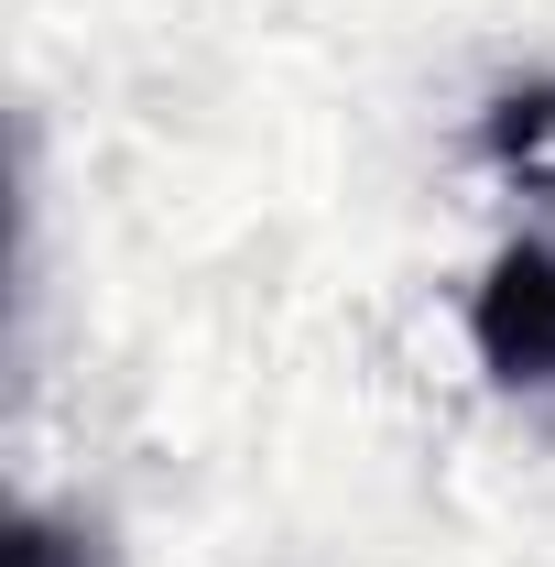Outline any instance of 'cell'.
<instances>
[{"instance_id":"obj_1","label":"cell","mask_w":555,"mask_h":567,"mask_svg":"<svg viewBox=\"0 0 555 567\" xmlns=\"http://www.w3.org/2000/svg\"><path fill=\"white\" fill-rule=\"evenodd\" d=\"M469 350L501 393H555V229H523L490 251L469 295Z\"/></svg>"},{"instance_id":"obj_2","label":"cell","mask_w":555,"mask_h":567,"mask_svg":"<svg viewBox=\"0 0 555 567\" xmlns=\"http://www.w3.org/2000/svg\"><path fill=\"white\" fill-rule=\"evenodd\" d=\"M11 567H76V546L55 535V524H22V546H11Z\"/></svg>"}]
</instances>
